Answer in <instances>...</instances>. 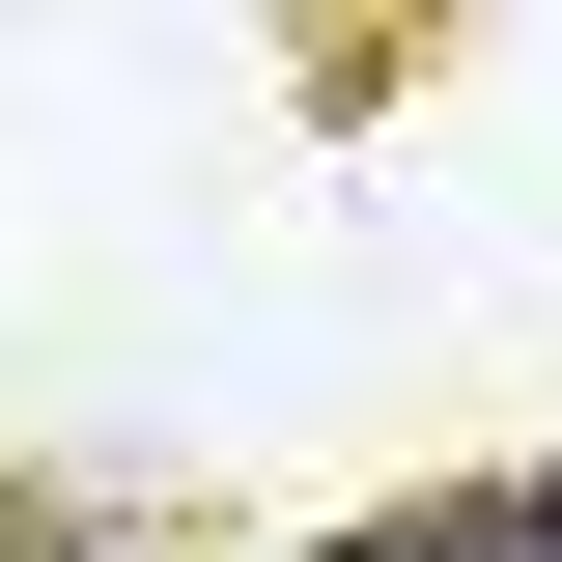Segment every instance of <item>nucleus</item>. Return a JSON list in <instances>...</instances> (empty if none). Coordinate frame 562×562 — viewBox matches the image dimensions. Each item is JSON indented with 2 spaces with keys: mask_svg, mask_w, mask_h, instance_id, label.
<instances>
[{
  "mask_svg": "<svg viewBox=\"0 0 562 562\" xmlns=\"http://www.w3.org/2000/svg\"><path fill=\"white\" fill-rule=\"evenodd\" d=\"M422 57H450V0H281V113H310V140H394Z\"/></svg>",
  "mask_w": 562,
  "mask_h": 562,
  "instance_id": "obj_1",
  "label": "nucleus"
}]
</instances>
